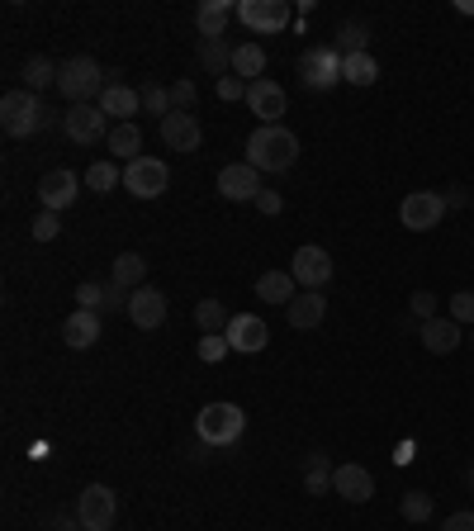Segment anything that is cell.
Masks as SVG:
<instances>
[{
	"label": "cell",
	"instance_id": "35",
	"mask_svg": "<svg viewBox=\"0 0 474 531\" xmlns=\"http://www.w3.org/2000/svg\"><path fill=\"white\" fill-rule=\"evenodd\" d=\"M399 513L408 517V522H432L437 503H432V494H422V489H408V494L399 498Z\"/></svg>",
	"mask_w": 474,
	"mask_h": 531
},
{
	"label": "cell",
	"instance_id": "51",
	"mask_svg": "<svg viewBox=\"0 0 474 531\" xmlns=\"http://www.w3.org/2000/svg\"><path fill=\"white\" fill-rule=\"evenodd\" d=\"M470 347H474V332H470Z\"/></svg>",
	"mask_w": 474,
	"mask_h": 531
},
{
	"label": "cell",
	"instance_id": "6",
	"mask_svg": "<svg viewBox=\"0 0 474 531\" xmlns=\"http://www.w3.org/2000/svg\"><path fill=\"white\" fill-rule=\"evenodd\" d=\"M299 76H304L309 91H332L342 81V53L332 43H313L309 53L299 57Z\"/></svg>",
	"mask_w": 474,
	"mask_h": 531
},
{
	"label": "cell",
	"instance_id": "31",
	"mask_svg": "<svg viewBox=\"0 0 474 531\" xmlns=\"http://www.w3.org/2000/svg\"><path fill=\"white\" fill-rule=\"evenodd\" d=\"M342 81H351V86H375V81H380V62L370 53L342 57Z\"/></svg>",
	"mask_w": 474,
	"mask_h": 531
},
{
	"label": "cell",
	"instance_id": "11",
	"mask_svg": "<svg viewBox=\"0 0 474 531\" xmlns=\"http://www.w3.org/2000/svg\"><path fill=\"white\" fill-rule=\"evenodd\" d=\"M76 195H81V176H76V171H67V166H57V171H48V176L38 181V204H43L48 214L72 209Z\"/></svg>",
	"mask_w": 474,
	"mask_h": 531
},
{
	"label": "cell",
	"instance_id": "14",
	"mask_svg": "<svg viewBox=\"0 0 474 531\" xmlns=\"http://www.w3.org/2000/svg\"><path fill=\"white\" fill-rule=\"evenodd\" d=\"M332 494H342L347 503H370L375 498V475L365 465H356V460H342L332 470Z\"/></svg>",
	"mask_w": 474,
	"mask_h": 531
},
{
	"label": "cell",
	"instance_id": "23",
	"mask_svg": "<svg viewBox=\"0 0 474 531\" xmlns=\"http://www.w3.org/2000/svg\"><path fill=\"white\" fill-rule=\"evenodd\" d=\"M294 285H299V280H294L290 271H266V275H256V299H261V304H285V309H290L294 304Z\"/></svg>",
	"mask_w": 474,
	"mask_h": 531
},
{
	"label": "cell",
	"instance_id": "4",
	"mask_svg": "<svg viewBox=\"0 0 474 531\" xmlns=\"http://www.w3.org/2000/svg\"><path fill=\"white\" fill-rule=\"evenodd\" d=\"M57 91L67 95L72 105H91L105 95V72H100V62L95 57H67L62 67H57Z\"/></svg>",
	"mask_w": 474,
	"mask_h": 531
},
{
	"label": "cell",
	"instance_id": "21",
	"mask_svg": "<svg viewBox=\"0 0 474 531\" xmlns=\"http://www.w3.org/2000/svg\"><path fill=\"white\" fill-rule=\"evenodd\" d=\"M418 337H422V347L432 351V356H451V351L465 342V332H460L456 318H432V323H422V328H418Z\"/></svg>",
	"mask_w": 474,
	"mask_h": 531
},
{
	"label": "cell",
	"instance_id": "1",
	"mask_svg": "<svg viewBox=\"0 0 474 531\" xmlns=\"http://www.w3.org/2000/svg\"><path fill=\"white\" fill-rule=\"evenodd\" d=\"M247 162H252L256 171L280 176V171H290V166L299 162V138H294L285 124H256L252 138H247Z\"/></svg>",
	"mask_w": 474,
	"mask_h": 531
},
{
	"label": "cell",
	"instance_id": "22",
	"mask_svg": "<svg viewBox=\"0 0 474 531\" xmlns=\"http://www.w3.org/2000/svg\"><path fill=\"white\" fill-rule=\"evenodd\" d=\"M62 337H67V347H72V351L95 347V342H100V313H86V309L67 313V323H62Z\"/></svg>",
	"mask_w": 474,
	"mask_h": 531
},
{
	"label": "cell",
	"instance_id": "8",
	"mask_svg": "<svg viewBox=\"0 0 474 531\" xmlns=\"http://www.w3.org/2000/svg\"><path fill=\"white\" fill-rule=\"evenodd\" d=\"M166 185H171V171L162 157H138L124 166V190L138 200H157V195H166Z\"/></svg>",
	"mask_w": 474,
	"mask_h": 531
},
{
	"label": "cell",
	"instance_id": "48",
	"mask_svg": "<svg viewBox=\"0 0 474 531\" xmlns=\"http://www.w3.org/2000/svg\"><path fill=\"white\" fill-rule=\"evenodd\" d=\"M394 460H399V465H408V460H413V441H403L399 451H394Z\"/></svg>",
	"mask_w": 474,
	"mask_h": 531
},
{
	"label": "cell",
	"instance_id": "20",
	"mask_svg": "<svg viewBox=\"0 0 474 531\" xmlns=\"http://www.w3.org/2000/svg\"><path fill=\"white\" fill-rule=\"evenodd\" d=\"M100 110L110 114L114 124H133V114L143 110V91H133V86H124V81H110L105 95H100Z\"/></svg>",
	"mask_w": 474,
	"mask_h": 531
},
{
	"label": "cell",
	"instance_id": "9",
	"mask_svg": "<svg viewBox=\"0 0 474 531\" xmlns=\"http://www.w3.org/2000/svg\"><path fill=\"white\" fill-rule=\"evenodd\" d=\"M105 119H110V114L100 110V105H72V110L62 114V133H67L76 147H95L100 138H110V133H105Z\"/></svg>",
	"mask_w": 474,
	"mask_h": 531
},
{
	"label": "cell",
	"instance_id": "10",
	"mask_svg": "<svg viewBox=\"0 0 474 531\" xmlns=\"http://www.w3.org/2000/svg\"><path fill=\"white\" fill-rule=\"evenodd\" d=\"M237 19L252 29V34H280L290 24V0H242Z\"/></svg>",
	"mask_w": 474,
	"mask_h": 531
},
{
	"label": "cell",
	"instance_id": "39",
	"mask_svg": "<svg viewBox=\"0 0 474 531\" xmlns=\"http://www.w3.org/2000/svg\"><path fill=\"white\" fill-rule=\"evenodd\" d=\"M437 304H441V299L432 290H413V299H408V313L418 318V328H422V323H432V318H441Z\"/></svg>",
	"mask_w": 474,
	"mask_h": 531
},
{
	"label": "cell",
	"instance_id": "30",
	"mask_svg": "<svg viewBox=\"0 0 474 531\" xmlns=\"http://www.w3.org/2000/svg\"><path fill=\"white\" fill-rule=\"evenodd\" d=\"M332 48H337L342 57L370 53V24H361V19H347V24L337 29V38H332Z\"/></svg>",
	"mask_w": 474,
	"mask_h": 531
},
{
	"label": "cell",
	"instance_id": "49",
	"mask_svg": "<svg viewBox=\"0 0 474 531\" xmlns=\"http://www.w3.org/2000/svg\"><path fill=\"white\" fill-rule=\"evenodd\" d=\"M62 531H86V527L81 522H62Z\"/></svg>",
	"mask_w": 474,
	"mask_h": 531
},
{
	"label": "cell",
	"instance_id": "29",
	"mask_svg": "<svg viewBox=\"0 0 474 531\" xmlns=\"http://www.w3.org/2000/svg\"><path fill=\"white\" fill-rule=\"evenodd\" d=\"M110 280L114 285H124V290H143L147 285V261L138 252H119L110 266Z\"/></svg>",
	"mask_w": 474,
	"mask_h": 531
},
{
	"label": "cell",
	"instance_id": "43",
	"mask_svg": "<svg viewBox=\"0 0 474 531\" xmlns=\"http://www.w3.org/2000/svg\"><path fill=\"white\" fill-rule=\"evenodd\" d=\"M214 91H219L223 105H237V100H247V81L242 76H223V81H214Z\"/></svg>",
	"mask_w": 474,
	"mask_h": 531
},
{
	"label": "cell",
	"instance_id": "46",
	"mask_svg": "<svg viewBox=\"0 0 474 531\" xmlns=\"http://www.w3.org/2000/svg\"><path fill=\"white\" fill-rule=\"evenodd\" d=\"M441 531H474V513H451L441 522Z\"/></svg>",
	"mask_w": 474,
	"mask_h": 531
},
{
	"label": "cell",
	"instance_id": "24",
	"mask_svg": "<svg viewBox=\"0 0 474 531\" xmlns=\"http://www.w3.org/2000/svg\"><path fill=\"white\" fill-rule=\"evenodd\" d=\"M233 15H237V5H228V0H204L200 10H195V29H200V38H223Z\"/></svg>",
	"mask_w": 474,
	"mask_h": 531
},
{
	"label": "cell",
	"instance_id": "15",
	"mask_svg": "<svg viewBox=\"0 0 474 531\" xmlns=\"http://www.w3.org/2000/svg\"><path fill=\"white\" fill-rule=\"evenodd\" d=\"M266 185H261V171H256L252 162H233V166H223L219 171V195L223 200H256Z\"/></svg>",
	"mask_w": 474,
	"mask_h": 531
},
{
	"label": "cell",
	"instance_id": "37",
	"mask_svg": "<svg viewBox=\"0 0 474 531\" xmlns=\"http://www.w3.org/2000/svg\"><path fill=\"white\" fill-rule=\"evenodd\" d=\"M228 351H233V347H228V337H223V332H204L200 347H195V356H200L204 366H219Z\"/></svg>",
	"mask_w": 474,
	"mask_h": 531
},
{
	"label": "cell",
	"instance_id": "17",
	"mask_svg": "<svg viewBox=\"0 0 474 531\" xmlns=\"http://www.w3.org/2000/svg\"><path fill=\"white\" fill-rule=\"evenodd\" d=\"M228 347L233 351H247V356H256V351H266V342H271V328L256 318V313H233V323H228Z\"/></svg>",
	"mask_w": 474,
	"mask_h": 531
},
{
	"label": "cell",
	"instance_id": "2",
	"mask_svg": "<svg viewBox=\"0 0 474 531\" xmlns=\"http://www.w3.org/2000/svg\"><path fill=\"white\" fill-rule=\"evenodd\" d=\"M195 432L209 451H223V446H237L242 432H247V413L237 403H204L200 418H195Z\"/></svg>",
	"mask_w": 474,
	"mask_h": 531
},
{
	"label": "cell",
	"instance_id": "41",
	"mask_svg": "<svg viewBox=\"0 0 474 531\" xmlns=\"http://www.w3.org/2000/svg\"><path fill=\"white\" fill-rule=\"evenodd\" d=\"M57 233H62V214H48V209H43V214L29 223V238L34 242H53Z\"/></svg>",
	"mask_w": 474,
	"mask_h": 531
},
{
	"label": "cell",
	"instance_id": "38",
	"mask_svg": "<svg viewBox=\"0 0 474 531\" xmlns=\"http://www.w3.org/2000/svg\"><path fill=\"white\" fill-rule=\"evenodd\" d=\"M446 318H456L460 328L470 323L474 328V290H456L451 299H446Z\"/></svg>",
	"mask_w": 474,
	"mask_h": 531
},
{
	"label": "cell",
	"instance_id": "26",
	"mask_svg": "<svg viewBox=\"0 0 474 531\" xmlns=\"http://www.w3.org/2000/svg\"><path fill=\"white\" fill-rule=\"evenodd\" d=\"M105 147H110L124 166L138 162V157H143V129H138V124H114L110 138H105Z\"/></svg>",
	"mask_w": 474,
	"mask_h": 531
},
{
	"label": "cell",
	"instance_id": "32",
	"mask_svg": "<svg viewBox=\"0 0 474 531\" xmlns=\"http://www.w3.org/2000/svg\"><path fill=\"white\" fill-rule=\"evenodd\" d=\"M53 81H57V62H53V57L38 53V57H29V62H24V91L38 95V91H48Z\"/></svg>",
	"mask_w": 474,
	"mask_h": 531
},
{
	"label": "cell",
	"instance_id": "18",
	"mask_svg": "<svg viewBox=\"0 0 474 531\" xmlns=\"http://www.w3.org/2000/svg\"><path fill=\"white\" fill-rule=\"evenodd\" d=\"M162 143L171 147V152H200V143H204L200 119H195V114L171 110V114L162 119Z\"/></svg>",
	"mask_w": 474,
	"mask_h": 531
},
{
	"label": "cell",
	"instance_id": "3",
	"mask_svg": "<svg viewBox=\"0 0 474 531\" xmlns=\"http://www.w3.org/2000/svg\"><path fill=\"white\" fill-rule=\"evenodd\" d=\"M48 124H53V114L43 110V100L34 91H10L0 100V129H5V138H34Z\"/></svg>",
	"mask_w": 474,
	"mask_h": 531
},
{
	"label": "cell",
	"instance_id": "7",
	"mask_svg": "<svg viewBox=\"0 0 474 531\" xmlns=\"http://www.w3.org/2000/svg\"><path fill=\"white\" fill-rule=\"evenodd\" d=\"M114 513H119V498H114L110 484H86L81 498H76V522L86 531H110Z\"/></svg>",
	"mask_w": 474,
	"mask_h": 531
},
{
	"label": "cell",
	"instance_id": "16",
	"mask_svg": "<svg viewBox=\"0 0 474 531\" xmlns=\"http://www.w3.org/2000/svg\"><path fill=\"white\" fill-rule=\"evenodd\" d=\"M128 323L138 332H152L166 323V294L152 290V285H143V290H133V299H128Z\"/></svg>",
	"mask_w": 474,
	"mask_h": 531
},
{
	"label": "cell",
	"instance_id": "45",
	"mask_svg": "<svg viewBox=\"0 0 474 531\" xmlns=\"http://www.w3.org/2000/svg\"><path fill=\"white\" fill-rule=\"evenodd\" d=\"M256 209H261L266 219H275V214L285 209V200H280V190H261V195H256Z\"/></svg>",
	"mask_w": 474,
	"mask_h": 531
},
{
	"label": "cell",
	"instance_id": "42",
	"mask_svg": "<svg viewBox=\"0 0 474 531\" xmlns=\"http://www.w3.org/2000/svg\"><path fill=\"white\" fill-rule=\"evenodd\" d=\"M195 100H200V91H195V81L190 76H181V81H171V105L181 114H190L195 110Z\"/></svg>",
	"mask_w": 474,
	"mask_h": 531
},
{
	"label": "cell",
	"instance_id": "13",
	"mask_svg": "<svg viewBox=\"0 0 474 531\" xmlns=\"http://www.w3.org/2000/svg\"><path fill=\"white\" fill-rule=\"evenodd\" d=\"M285 105H290V95H285V86L271 81V76H261V81L247 86V110H252L261 124H280V119H285Z\"/></svg>",
	"mask_w": 474,
	"mask_h": 531
},
{
	"label": "cell",
	"instance_id": "19",
	"mask_svg": "<svg viewBox=\"0 0 474 531\" xmlns=\"http://www.w3.org/2000/svg\"><path fill=\"white\" fill-rule=\"evenodd\" d=\"M285 318H290L294 332L323 328V318H328V299H323V290H299L294 294V304L285 309Z\"/></svg>",
	"mask_w": 474,
	"mask_h": 531
},
{
	"label": "cell",
	"instance_id": "40",
	"mask_svg": "<svg viewBox=\"0 0 474 531\" xmlns=\"http://www.w3.org/2000/svg\"><path fill=\"white\" fill-rule=\"evenodd\" d=\"M76 309H86V313H100V309H105V285H95V280H81V285H76Z\"/></svg>",
	"mask_w": 474,
	"mask_h": 531
},
{
	"label": "cell",
	"instance_id": "33",
	"mask_svg": "<svg viewBox=\"0 0 474 531\" xmlns=\"http://www.w3.org/2000/svg\"><path fill=\"white\" fill-rule=\"evenodd\" d=\"M114 185H124V166L110 162V157H105V162H95L91 171H86V190H95V195H110Z\"/></svg>",
	"mask_w": 474,
	"mask_h": 531
},
{
	"label": "cell",
	"instance_id": "25",
	"mask_svg": "<svg viewBox=\"0 0 474 531\" xmlns=\"http://www.w3.org/2000/svg\"><path fill=\"white\" fill-rule=\"evenodd\" d=\"M304 494H313V498L332 494V456L328 451H309V456H304Z\"/></svg>",
	"mask_w": 474,
	"mask_h": 531
},
{
	"label": "cell",
	"instance_id": "36",
	"mask_svg": "<svg viewBox=\"0 0 474 531\" xmlns=\"http://www.w3.org/2000/svg\"><path fill=\"white\" fill-rule=\"evenodd\" d=\"M143 110L157 114V119H166V114L176 110V105H171V86H157V81H147V86H143Z\"/></svg>",
	"mask_w": 474,
	"mask_h": 531
},
{
	"label": "cell",
	"instance_id": "5",
	"mask_svg": "<svg viewBox=\"0 0 474 531\" xmlns=\"http://www.w3.org/2000/svg\"><path fill=\"white\" fill-rule=\"evenodd\" d=\"M446 219V195L441 190H408V200L399 204V223L408 233H432Z\"/></svg>",
	"mask_w": 474,
	"mask_h": 531
},
{
	"label": "cell",
	"instance_id": "34",
	"mask_svg": "<svg viewBox=\"0 0 474 531\" xmlns=\"http://www.w3.org/2000/svg\"><path fill=\"white\" fill-rule=\"evenodd\" d=\"M195 323H200V332H228L233 313H228V304H219V299H200V304H195Z\"/></svg>",
	"mask_w": 474,
	"mask_h": 531
},
{
	"label": "cell",
	"instance_id": "12",
	"mask_svg": "<svg viewBox=\"0 0 474 531\" xmlns=\"http://www.w3.org/2000/svg\"><path fill=\"white\" fill-rule=\"evenodd\" d=\"M290 275L304 285V290H323V285L332 280V257L318 247V242H304L290 261Z\"/></svg>",
	"mask_w": 474,
	"mask_h": 531
},
{
	"label": "cell",
	"instance_id": "44",
	"mask_svg": "<svg viewBox=\"0 0 474 531\" xmlns=\"http://www.w3.org/2000/svg\"><path fill=\"white\" fill-rule=\"evenodd\" d=\"M128 299H133V290H124V285H105V313H128Z\"/></svg>",
	"mask_w": 474,
	"mask_h": 531
},
{
	"label": "cell",
	"instance_id": "50",
	"mask_svg": "<svg viewBox=\"0 0 474 531\" xmlns=\"http://www.w3.org/2000/svg\"><path fill=\"white\" fill-rule=\"evenodd\" d=\"M465 479H470V489H474V465H470V475H465Z\"/></svg>",
	"mask_w": 474,
	"mask_h": 531
},
{
	"label": "cell",
	"instance_id": "47",
	"mask_svg": "<svg viewBox=\"0 0 474 531\" xmlns=\"http://www.w3.org/2000/svg\"><path fill=\"white\" fill-rule=\"evenodd\" d=\"M465 204H470V190H465V185H451V190H446V209H465Z\"/></svg>",
	"mask_w": 474,
	"mask_h": 531
},
{
	"label": "cell",
	"instance_id": "28",
	"mask_svg": "<svg viewBox=\"0 0 474 531\" xmlns=\"http://www.w3.org/2000/svg\"><path fill=\"white\" fill-rule=\"evenodd\" d=\"M261 72H266V48H261V43H237L233 48V76H242V81H247V86H252V81H261Z\"/></svg>",
	"mask_w": 474,
	"mask_h": 531
},
{
	"label": "cell",
	"instance_id": "27",
	"mask_svg": "<svg viewBox=\"0 0 474 531\" xmlns=\"http://www.w3.org/2000/svg\"><path fill=\"white\" fill-rule=\"evenodd\" d=\"M200 67L214 76V81L233 76V48H228L223 38H200Z\"/></svg>",
	"mask_w": 474,
	"mask_h": 531
}]
</instances>
